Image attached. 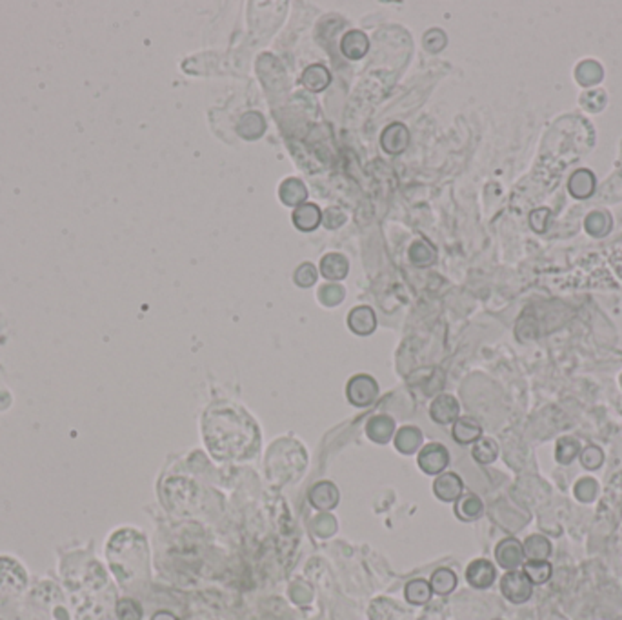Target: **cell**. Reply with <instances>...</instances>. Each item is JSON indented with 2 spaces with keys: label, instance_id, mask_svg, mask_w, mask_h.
<instances>
[{
  "label": "cell",
  "instance_id": "cell-39",
  "mask_svg": "<svg viewBox=\"0 0 622 620\" xmlns=\"http://www.w3.org/2000/svg\"><path fill=\"white\" fill-rule=\"evenodd\" d=\"M324 226L326 228H329V229H335V228H339V226L342 224V222H344L346 220V217H344V213L341 212V209H335V207H331V209H328V212L324 213Z\"/></svg>",
  "mask_w": 622,
  "mask_h": 620
},
{
  "label": "cell",
  "instance_id": "cell-9",
  "mask_svg": "<svg viewBox=\"0 0 622 620\" xmlns=\"http://www.w3.org/2000/svg\"><path fill=\"white\" fill-rule=\"evenodd\" d=\"M429 417L437 424H451L458 417V402L451 395H439L429 406Z\"/></svg>",
  "mask_w": 622,
  "mask_h": 620
},
{
  "label": "cell",
  "instance_id": "cell-18",
  "mask_svg": "<svg viewBox=\"0 0 622 620\" xmlns=\"http://www.w3.org/2000/svg\"><path fill=\"white\" fill-rule=\"evenodd\" d=\"M482 511H484L482 500H480L477 495H473V493H468V495L461 497V499L457 500V504H455V513H457V517L461 518V521H466V522L475 521V518H479L480 515H482Z\"/></svg>",
  "mask_w": 622,
  "mask_h": 620
},
{
  "label": "cell",
  "instance_id": "cell-4",
  "mask_svg": "<svg viewBox=\"0 0 622 620\" xmlns=\"http://www.w3.org/2000/svg\"><path fill=\"white\" fill-rule=\"evenodd\" d=\"M449 464V451L446 446L432 442L419 453V468L426 475H441Z\"/></svg>",
  "mask_w": 622,
  "mask_h": 620
},
{
  "label": "cell",
  "instance_id": "cell-17",
  "mask_svg": "<svg viewBox=\"0 0 622 620\" xmlns=\"http://www.w3.org/2000/svg\"><path fill=\"white\" fill-rule=\"evenodd\" d=\"M281 200L286 206H303V202L307 198V190L306 186L303 184V181L298 178H286L281 184Z\"/></svg>",
  "mask_w": 622,
  "mask_h": 620
},
{
  "label": "cell",
  "instance_id": "cell-15",
  "mask_svg": "<svg viewBox=\"0 0 622 620\" xmlns=\"http://www.w3.org/2000/svg\"><path fill=\"white\" fill-rule=\"evenodd\" d=\"M482 435V427L475 418L461 417L453 424V439L458 444H475Z\"/></svg>",
  "mask_w": 622,
  "mask_h": 620
},
{
  "label": "cell",
  "instance_id": "cell-3",
  "mask_svg": "<svg viewBox=\"0 0 622 620\" xmlns=\"http://www.w3.org/2000/svg\"><path fill=\"white\" fill-rule=\"evenodd\" d=\"M346 395H348V401L353 406H370L372 402H375L377 395H379V386H377L375 379L370 375H355L353 379L348 382V388H346Z\"/></svg>",
  "mask_w": 622,
  "mask_h": 620
},
{
  "label": "cell",
  "instance_id": "cell-8",
  "mask_svg": "<svg viewBox=\"0 0 622 620\" xmlns=\"http://www.w3.org/2000/svg\"><path fill=\"white\" fill-rule=\"evenodd\" d=\"M310 504L319 511H329L339 504V490L331 482H319L310 490Z\"/></svg>",
  "mask_w": 622,
  "mask_h": 620
},
{
  "label": "cell",
  "instance_id": "cell-1",
  "mask_svg": "<svg viewBox=\"0 0 622 620\" xmlns=\"http://www.w3.org/2000/svg\"><path fill=\"white\" fill-rule=\"evenodd\" d=\"M204 437L217 458L244 457L259 442L255 423L233 408L209 409L204 418Z\"/></svg>",
  "mask_w": 622,
  "mask_h": 620
},
{
  "label": "cell",
  "instance_id": "cell-5",
  "mask_svg": "<svg viewBox=\"0 0 622 620\" xmlns=\"http://www.w3.org/2000/svg\"><path fill=\"white\" fill-rule=\"evenodd\" d=\"M497 562L508 571H513L524 562V547L517 539H504L495 549Z\"/></svg>",
  "mask_w": 622,
  "mask_h": 620
},
{
  "label": "cell",
  "instance_id": "cell-40",
  "mask_svg": "<svg viewBox=\"0 0 622 620\" xmlns=\"http://www.w3.org/2000/svg\"><path fill=\"white\" fill-rule=\"evenodd\" d=\"M335 518L331 517V515H329V513H322V515H320V517H317L315 521H313V528H315V531L317 533H322V528H328V531H329V535L333 533V531H335Z\"/></svg>",
  "mask_w": 622,
  "mask_h": 620
},
{
  "label": "cell",
  "instance_id": "cell-11",
  "mask_svg": "<svg viewBox=\"0 0 622 620\" xmlns=\"http://www.w3.org/2000/svg\"><path fill=\"white\" fill-rule=\"evenodd\" d=\"M348 326L353 333L357 335H370V333L375 332V326H377V319H375V313L370 306H359L355 308V310L350 311L348 315Z\"/></svg>",
  "mask_w": 622,
  "mask_h": 620
},
{
  "label": "cell",
  "instance_id": "cell-10",
  "mask_svg": "<svg viewBox=\"0 0 622 620\" xmlns=\"http://www.w3.org/2000/svg\"><path fill=\"white\" fill-rule=\"evenodd\" d=\"M408 140H410V133H408L404 124L388 126L384 133H382V137H380L382 147H384V151L389 153V155H398L401 151L406 150Z\"/></svg>",
  "mask_w": 622,
  "mask_h": 620
},
{
  "label": "cell",
  "instance_id": "cell-12",
  "mask_svg": "<svg viewBox=\"0 0 622 620\" xmlns=\"http://www.w3.org/2000/svg\"><path fill=\"white\" fill-rule=\"evenodd\" d=\"M366 433L377 444L389 442V439L395 433V420L388 415H375L373 418H370Z\"/></svg>",
  "mask_w": 622,
  "mask_h": 620
},
{
  "label": "cell",
  "instance_id": "cell-13",
  "mask_svg": "<svg viewBox=\"0 0 622 620\" xmlns=\"http://www.w3.org/2000/svg\"><path fill=\"white\" fill-rule=\"evenodd\" d=\"M341 49L344 56H348L351 61H359L370 49V40H367V37L362 31H350V33H346L342 37Z\"/></svg>",
  "mask_w": 622,
  "mask_h": 620
},
{
  "label": "cell",
  "instance_id": "cell-7",
  "mask_svg": "<svg viewBox=\"0 0 622 620\" xmlns=\"http://www.w3.org/2000/svg\"><path fill=\"white\" fill-rule=\"evenodd\" d=\"M495 577H497V573H495V568H493L489 560H473L466 569L468 582L477 590H486V588L492 586L495 582Z\"/></svg>",
  "mask_w": 622,
  "mask_h": 620
},
{
  "label": "cell",
  "instance_id": "cell-38",
  "mask_svg": "<svg viewBox=\"0 0 622 620\" xmlns=\"http://www.w3.org/2000/svg\"><path fill=\"white\" fill-rule=\"evenodd\" d=\"M444 46H446V35L442 33V31H439V33H437V39H433L432 31H429V33H426V37H424V48L428 49V51H433V53L441 51Z\"/></svg>",
  "mask_w": 622,
  "mask_h": 620
},
{
  "label": "cell",
  "instance_id": "cell-31",
  "mask_svg": "<svg viewBox=\"0 0 622 620\" xmlns=\"http://www.w3.org/2000/svg\"><path fill=\"white\" fill-rule=\"evenodd\" d=\"M410 259L415 266H428L435 260V250L428 242H415L410 248Z\"/></svg>",
  "mask_w": 622,
  "mask_h": 620
},
{
  "label": "cell",
  "instance_id": "cell-42",
  "mask_svg": "<svg viewBox=\"0 0 622 620\" xmlns=\"http://www.w3.org/2000/svg\"><path fill=\"white\" fill-rule=\"evenodd\" d=\"M621 382H622V377H621Z\"/></svg>",
  "mask_w": 622,
  "mask_h": 620
},
{
  "label": "cell",
  "instance_id": "cell-36",
  "mask_svg": "<svg viewBox=\"0 0 622 620\" xmlns=\"http://www.w3.org/2000/svg\"><path fill=\"white\" fill-rule=\"evenodd\" d=\"M580 104H583L587 111H601L606 106V93L601 90L587 91V93L583 95V99H580Z\"/></svg>",
  "mask_w": 622,
  "mask_h": 620
},
{
  "label": "cell",
  "instance_id": "cell-20",
  "mask_svg": "<svg viewBox=\"0 0 622 620\" xmlns=\"http://www.w3.org/2000/svg\"><path fill=\"white\" fill-rule=\"evenodd\" d=\"M320 272L329 280L344 279L348 275V260L339 253L326 255L324 259L320 260Z\"/></svg>",
  "mask_w": 622,
  "mask_h": 620
},
{
  "label": "cell",
  "instance_id": "cell-26",
  "mask_svg": "<svg viewBox=\"0 0 622 620\" xmlns=\"http://www.w3.org/2000/svg\"><path fill=\"white\" fill-rule=\"evenodd\" d=\"M432 586H429L428 581H424V578H415V581L408 582L406 590H404V595H406V600L410 604H426L429 599H432Z\"/></svg>",
  "mask_w": 622,
  "mask_h": 620
},
{
  "label": "cell",
  "instance_id": "cell-29",
  "mask_svg": "<svg viewBox=\"0 0 622 620\" xmlns=\"http://www.w3.org/2000/svg\"><path fill=\"white\" fill-rule=\"evenodd\" d=\"M586 226L587 233L593 235V237H604L606 233L611 229V217L604 212H593L586 217Z\"/></svg>",
  "mask_w": 622,
  "mask_h": 620
},
{
  "label": "cell",
  "instance_id": "cell-33",
  "mask_svg": "<svg viewBox=\"0 0 622 620\" xmlns=\"http://www.w3.org/2000/svg\"><path fill=\"white\" fill-rule=\"evenodd\" d=\"M319 298L324 306H337L344 300V288L337 284L324 286V288H320Z\"/></svg>",
  "mask_w": 622,
  "mask_h": 620
},
{
  "label": "cell",
  "instance_id": "cell-32",
  "mask_svg": "<svg viewBox=\"0 0 622 620\" xmlns=\"http://www.w3.org/2000/svg\"><path fill=\"white\" fill-rule=\"evenodd\" d=\"M604 462V453L599 446H587L580 451V464L590 471H595L599 470Z\"/></svg>",
  "mask_w": 622,
  "mask_h": 620
},
{
  "label": "cell",
  "instance_id": "cell-16",
  "mask_svg": "<svg viewBox=\"0 0 622 620\" xmlns=\"http://www.w3.org/2000/svg\"><path fill=\"white\" fill-rule=\"evenodd\" d=\"M422 444V433H420L419 427L415 426H404L397 431L395 435V448L402 453V455H411L417 449L420 448Z\"/></svg>",
  "mask_w": 622,
  "mask_h": 620
},
{
  "label": "cell",
  "instance_id": "cell-19",
  "mask_svg": "<svg viewBox=\"0 0 622 620\" xmlns=\"http://www.w3.org/2000/svg\"><path fill=\"white\" fill-rule=\"evenodd\" d=\"M322 215H320V209L315 204H303L298 206L293 213V222L298 229L303 231H311L320 224Z\"/></svg>",
  "mask_w": 622,
  "mask_h": 620
},
{
  "label": "cell",
  "instance_id": "cell-37",
  "mask_svg": "<svg viewBox=\"0 0 622 620\" xmlns=\"http://www.w3.org/2000/svg\"><path fill=\"white\" fill-rule=\"evenodd\" d=\"M140 615H142L140 606L135 604L133 600H122L118 604V616H121V620H140Z\"/></svg>",
  "mask_w": 622,
  "mask_h": 620
},
{
  "label": "cell",
  "instance_id": "cell-28",
  "mask_svg": "<svg viewBox=\"0 0 622 620\" xmlns=\"http://www.w3.org/2000/svg\"><path fill=\"white\" fill-rule=\"evenodd\" d=\"M473 458H475L479 464H492L499 455V446L493 439H479L473 444V451H471Z\"/></svg>",
  "mask_w": 622,
  "mask_h": 620
},
{
  "label": "cell",
  "instance_id": "cell-23",
  "mask_svg": "<svg viewBox=\"0 0 622 620\" xmlns=\"http://www.w3.org/2000/svg\"><path fill=\"white\" fill-rule=\"evenodd\" d=\"M524 555L530 560H546L551 555V544L542 535H532L524 542Z\"/></svg>",
  "mask_w": 622,
  "mask_h": 620
},
{
  "label": "cell",
  "instance_id": "cell-27",
  "mask_svg": "<svg viewBox=\"0 0 622 620\" xmlns=\"http://www.w3.org/2000/svg\"><path fill=\"white\" fill-rule=\"evenodd\" d=\"M524 575L532 584H544L551 577V564L548 560H528L524 564Z\"/></svg>",
  "mask_w": 622,
  "mask_h": 620
},
{
  "label": "cell",
  "instance_id": "cell-30",
  "mask_svg": "<svg viewBox=\"0 0 622 620\" xmlns=\"http://www.w3.org/2000/svg\"><path fill=\"white\" fill-rule=\"evenodd\" d=\"M580 453V444L579 440L571 439V437H562L557 442V449H555V458H557L561 464H570L575 458L579 457Z\"/></svg>",
  "mask_w": 622,
  "mask_h": 620
},
{
  "label": "cell",
  "instance_id": "cell-6",
  "mask_svg": "<svg viewBox=\"0 0 622 620\" xmlns=\"http://www.w3.org/2000/svg\"><path fill=\"white\" fill-rule=\"evenodd\" d=\"M463 478L455 473H441L433 482V491L437 499L442 502H457L463 497Z\"/></svg>",
  "mask_w": 622,
  "mask_h": 620
},
{
  "label": "cell",
  "instance_id": "cell-24",
  "mask_svg": "<svg viewBox=\"0 0 622 620\" xmlns=\"http://www.w3.org/2000/svg\"><path fill=\"white\" fill-rule=\"evenodd\" d=\"M602 66L595 61H584L575 69V78L579 80L580 86H593L602 80Z\"/></svg>",
  "mask_w": 622,
  "mask_h": 620
},
{
  "label": "cell",
  "instance_id": "cell-25",
  "mask_svg": "<svg viewBox=\"0 0 622 620\" xmlns=\"http://www.w3.org/2000/svg\"><path fill=\"white\" fill-rule=\"evenodd\" d=\"M329 80H331V77H329V71L319 64L310 66V68H307L306 71L303 73L304 86L311 91L326 90V87L329 86Z\"/></svg>",
  "mask_w": 622,
  "mask_h": 620
},
{
  "label": "cell",
  "instance_id": "cell-22",
  "mask_svg": "<svg viewBox=\"0 0 622 620\" xmlns=\"http://www.w3.org/2000/svg\"><path fill=\"white\" fill-rule=\"evenodd\" d=\"M429 586H432L433 593L449 595L457 588V575L448 568L437 569L429 578Z\"/></svg>",
  "mask_w": 622,
  "mask_h": 620
},
{
  "label": "cell",
  "instance_id": "cell-2",
  "mask_svg": "<svg viewBox=\"0 0 622 620\" xmlns=\"http://www.w3.org/2000/svg\"><path fill=\"white\" fill-rule=\"evenodd\" d=\"M501 591L506 599L513 604H523L532 597L533 584L524 575V571H508L501 581Z\"/></svg>",
  "mask_w": 622,
  "mask_h": 620
},
{
  "label": "cell",
  "instance_id": "cell-35",
  "mask_svg": "<svg viewBox=\"0 0 622 620\" xmlns=\"http://www.w3.org/2000/svg\"><path fill=\"white\" fill-rule=\"evenodd\" d=\"M317 280V269L313 264L304 262L297 267L295 272V282H297L300 288H310L311 284H315Z\"/></svg>",
  "mask_w": 622,
  "mask_h": 620
},
{
  "label": "cell",
  "instance_id": "cell-41",
  "mask_svg": "<svg viewBox=\"0 0 622 620\" xmlns=\"http://www.w3.org/2000/svg\"><path fill=\"white\" fill-rule=\"evenodd\" d=\"M152 620H178V619L169 612H159Z\"/></svg>",
  "mask_w": 622,
  "mask_h": 620
},
{
  "label": "cell",
  "instance_id": "cell-14",
  "mask_svg": "<svg viewBox=\"0 0 622 620\" xmlns=\"http://www.w3.org/2000/svg\"><path fill=\"white\" fill-rule=\"evenodd\" d=\"M568 190L575 198L592 197V193L595 191V175L590 169L575 171L568 182Z\"/></svg>",
  "mask_w": 622,
  "mask_h": 620
},
{
  "label": "cell",
  "instance_id": "cell-34",
  "mask_svg": "<svg viewBox=\"0 0 622 620\" xmlns=\"http://www.w3.org/2000/svg\"><path fill=\"white\" fill-rule=\"evenodd\" d=\"M597 491H599V486L593 478H580L579 482L575 484V497L583 502H592L593 499L597 497Z\"/></svg>",
  "mask_w": 622,
  "mask_h": 620
},
{
  "label": "cell",
  "instance_id": "cell-21",
  "mask_svg": "<svg viewBox=\"0 0 622 620\" xmlns=\"http://www.w3.org/2000/svg\"><path fill=\"white\" fill-rule=\"evenodd\" d=\"M264 128H266V122H264L262 115L257 111H250L242 116L240 122H238V135L248 140H253V138H259L264 133Z\"/></svg>",
  "mask_w": 622,
  "mask_h": 620
}]
</instances>
